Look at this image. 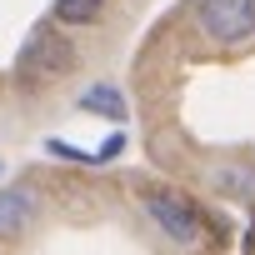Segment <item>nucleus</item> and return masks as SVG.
Wrapping results in <instances>:
<instances>
[{
	"mask_svg": "<svg viewBox=\"0 0 255 255\" xmlns=\"http://www.w3.org/2000/svg\"><path fill=\"white\" fill-rule=\"evenodd\" d=\"M205 180H210V190H215V195L255 200V165H215Z\"/></svg>",
	"mask_w": 255,
	"mask_h": 255,
	"instance_id": "obj_5",
	"label": "nucleus"
},
{
	"mask_svg": "<svg viewBox=\"0 0 255 255\" xmlns=\"http://www.w3.org/2000/svg\"><path fill=\"white\" fill-rule=\"evenodd\" d=\"M100 5L105 0H55V20L60 25H90L100 15Z\"/></svg>",
	"mask_w": 255,
	"mask_h": 255,
	"instance_id": "obj_7",
	"label": "nucleus"
},
{
	"mask_svg": "<svg viewBox=\"0 0 255 255\" xmlns=\"http://www.w3.org/2000/svg\"><path fill=\"white\" fill-rule=\"evenodd\" d=\"M70 70H75V45L55 25H35L25 35V45L15 50V80L25 90H40V85H50V80L70 75Z\"/></svg>",
	"mask_w": 255,
	"mask_h": 255,
	"instance_id": "obj_1",
	"label": "nucleus"
},
{
	"mask_svg": "<svg viewBox=\"0 0 255 255\" xmlns=\"http://www.w3.org/2000/svg\"><path fill=\"white\" fill-rule=\"evenodd\" d=\"M195 20L215 45L255 40V0H195Z\"/></svg>",
	"mask_w": 255,
	"mask_h": 255,
	"instance_id": "obj_3",
	"label": "nucleus"
},
{
	"mask_svg": "<svg viewBox=\"0 0 255 255\" xmlns=\"http://www.w3.org/2000/svg\"><path fill=\"white\" fill-rule=\"evenodd\" d=\"M80 110L105 115V120H125V95H120L115 85H90V90L80 95Z\"/></svg>",
	"mask_w": 255,
	"mask_h": 255,
	"instance_id": "obj_6",
	"label": "nucleus"
},
{
	"mask_svg": "<svg viewBox=\"0 0 255 255\" xmlns=\"http://www.w3.org/2000/svg\"><path fill=\"white\" fill-rule=\"evenodd\" d=\"M0 170H5V165H0Z\"/></svg>",
	"mask_w": 255,
	"mask_h": 255,
	"instance_id": "obj_8",
	"label": "nucleus"
},
{
	"mask_svg": "<svg viewBox=\"0 0 255 255\" xmlns=\"http://www.w3.org/2000/svg\"><path fill=\"white\" fill-rule=\"evenodd\" d=\"M35 215H40V190L35 185H5L0 190V240H15V235H25L30 225H35Z\"/></svg>",
	"mask_w": 255,
	"mask_h": 255,
	"instance_id": "obj_4",
	"label": "nucleus"
},
{
	"mask_svg": "<svg viewBox=\"0 0 255 255\" xmlns=\"http://www.w3.org/2000/svg\"><path fill=\"white\" fill-rule=\"evenodd\" d=\"M140 205H145V215L155 220V230H160L170 245L195 250V245L205 240V215H200V205H195L190 195H180V190H170V185H140Z\"/></svg>",
	"mask_w": 255,
	"mask_h": 255,
	"instance_id": "obj_2",
	"label": "nucleus"
}]
</instances>
